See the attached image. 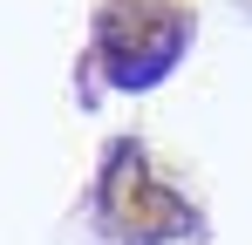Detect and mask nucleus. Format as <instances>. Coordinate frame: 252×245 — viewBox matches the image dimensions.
I'll return each instance as SVG.
<instances>
[{"label": "nucleus", "instance_id": "f257e3e1", "mask_svg": "<svg viewBox=\"0 0 252 245\" xmlns=\"http://www.w3.org/2000/svg\"><path fill=\"white\" fill-rule=\"evenodd\" d=\"M191 41V14L170 0H109L95 21V55L123 89H150L170 75V61Z\"/></svg>", "mask_w": 252, "mask_h": 245}]
</instances>
